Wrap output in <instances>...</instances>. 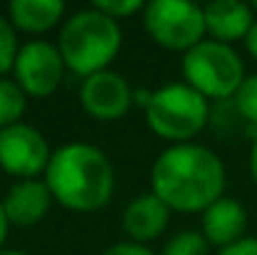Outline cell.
<instances>
[{
  "label": "cell",
  "mask_w": 257,
  "mask_h": 255,
  "mask_svg": "<svg viewBox=\"0 0 257 255\" xmlns=\"http://www.w3.org/2000/svg\"><path fill=\"white\" fill-rule=\"evenodd\" d=\"M225 183L220 155L197 143L165 148L150 170L153 193L177 213H205L225 195Z\"/></svg>",
  "instance_id": "cell-1"
},
{
  "label": "cell",
  "mask_w": 257,
  "mask_h": 255,
  "mask_svg": "<svg viewBox=\"0 0 257 255\" xmlns=\"http://www.w3.org/2000/svg\"><path fill=\"white\" fill-rule=\"evenodd\" d=\"M45 185L63 208L73 213H95L112 200L115 170L105 150L90 143H68L53 150Z\"/></svg>",
  "instance_id": "cell-2"
},
{
  "label": "cell",
  "mask_w": 257,
  "mask_h": 255,
  "mask_svg": "<svg viewBox=\"0 0 257 255\" xmlns=\"http://www.w3.org/2000/svg\"><path fill=\"white\" fill-rule=\"evenodd\" d=\"M122 48V28L97 8H83L73 13L58 35V50L75 75L90 78L117 58Z\"/></svg>",
  "instance_id": "cell-3"
},
{
  "label": "cell",
  "mask_w": 257,
  "mask_h": 255,
  "mask_svg": "<svg viewBox=\"0 0 257 255\" xmlns=\"http://www.w3.org/2000/svg\"><path fill=\"white\" fill-rule=\"evenodd\" d=\"M143 110L150 130L158 138L170 140L172 145L190 143L207 125L210 115L207 98L190 88L185 80L150 90V98Z\"/></svg>",
  "instance_id": "cell-4"
},
{
  "label": "cell",
  "mask_w": 257,
  "mask_h": 255,
  "mask_svg": "<svg viewBox=\"0 0 257 255\" xmlns=\"http://www.w3.org/2000/svg\"><path fill=\"white\" fill-rule=\"evenodd\" d=\"M182 78L205 98H235L245 83V63L232 45L202 40L182 55Z\"/></svg>",
  "instance_id": "cell-5"
},
{
  "label": "cell",
  "mask_w": 257,
  "mask_h": 255,
  "mask_svg": "<svg viewBox=\"0 0 257 255\" xmlns=\"http://www.w3.org/2000/svg\"><path fill=\"white\" fill-rule=\"evenodd\" d=\"M143 28L155 45L185 55L205 40V8L190 0H150L143 10Z\"/></svg>",
  "instance_id": "cell-6"
},
{
  "label": "cell",
  "mask_w": 257,
  "mask_h": 255,
  "mask_svg": "<svg viewBox=\"0 0 257 255\" xmlns=\"http://www.w3.org/2000/svg\"><path fill=\"white\" fill-rule=\"evenodd\" d=\"M53 150L48 145V138L28 125L18 123L0 130V170L20 178V180H35L40 173L50 165Z\"/></svg>",
  "instance_id": "cell-7"
},
{
  "label": "cell",
  "mask_w": 257,
  "mask_h": 255,
  "mask_svg": "<svg viewBox=\"0 0 257 255\" xmlns=\"http://www.w3.org/2000/svg\"><path fill=\"white\" fill-rule=\"evenodd\" d=\"M65 73V60L58 50V45L48 40H30L20 45L13 80L25 90L28 98H48L58 90Z\"/></svg>",
  "instance_id": "cell-8"
},
{
  "label": "cell",
  "mask_w": 257,
  "mask_h": 255,
  "mask_svg": "<svg viewBox=\"0 0 257 255\" xmlns=\"http://www.w3.org/2000/svg\"><path fill=\"white\" fill-rule=\"evenodd\" d=\"M80 103H83L87 115H92L95 120L110 123V120L122 118L133 108L135 90L127 83L125 75L107 68V70H100V73H95V75L83 80Z\"/></svg>",
  "instance_id": "cell-9"
},
{
  "label": "cell",
  "mask_w": 257,
  "mask_h": 255,
  "mask_svg": "<svg viewBox=\"0 0 257 255\" xmlns=\"http://www.w3.org/2000/svg\"><path fill=\"white\" fill-rule=\"evenodd\" d=\"M0 203H3V210H5L10 225L33 228L48 215V210L55 200H53V193L45 185V180L35 178V180L13 183Z\"/></svg>",
  "instance_id": "cell-10"
},
{
  "label": "cell",
  "mask_w": 257,
  "mask_h": 255,
  "mask_svg": "<svg viewBox=\"0 0 257 255\" xmlns=\"http://www.w3.org/2000/svg\"><path fill=\"white\" fill-rule=\"evenodd\" d=\"M168 223H170V208L153 190L135 195L122 213L125 235L130 238V243H140V245L158 240L165 233Z\"/></svg>",
  "instance_id": "cell-11"
},
{
  "label": "cell",
  "mask_w": 257,
  "mask_h": 255,
  "mask_svg": "<svg viewBox=\"0 0 257 255\" xmlns=\"http://www.w3.org/2000/svg\"><path fill=\"white\" fill-rule=\"evenodd\" d=\"M247 230V210L242 208L240 200L222 195L217 203H212L202 213V235L210 245L215 248H230L237 240L245 238Z\"/></svg>",
  "instance_id": "cell-12"
},
{
  "label": "cell",
  "mask_w": 257,
  "mask_h": 255,
  "mask_svg": "<svg viewBox=\"0 0 257 255\" xmlns=\"http://www.w3.org/2000/svg\"><path fill=\"white\" fill-rule=\"evenodd\" d=\"M255 10L247 3L240 0H215L205 5V28L217 43H235L245 40L252 23H255Z\"/></svg>",
  "instance_id": "cell-13"
},
{
  "label": "cell",
  "mask_w": 257,
  "mask_h": 255,
  "mask_svg": "<svg viewBox=\"0 0 257 255\" xmlns=\"http://www.w3.org/2000/svg\"><path fill=\"white\" fill-rule=\"evenodd\" d=\"M65 15V3L60 0H13L8 5V20L23 33H45L55 28Z\"/></svg>",
  "instance_id": "cell-14"
},
{
  "label": "cell",
  "mask_w": 257,
  "mask_h": 255,
  "mask_svg": "<svg viewBox=\"0 0 257 255\" xmlns=\"http://www.w3.org/2000/svg\"><path fill=\"white\" fill-rule=\"evenodd\" d=\"M28 110V95L15 80L0 78V130L23 123Z\"/></svg>",
  "instance_id": "cell-15"
},
{
  "label": "cell",
  "mask_w": 257,
  "mask_h": 255,
  "mask_svg": "<svg viewBox=\"0 0 257 255\" xmlns=\"http://www.w3.org/2000/svg\"><path fill=\"white\" fill-rule=\"evenodd\" d=\"M160 255H210V243L197 230H182L165 243Z\"/></svg>",
  "instance_id": "cell-16"
},
{
  "label": "cell",
  "mask_w": 257,
  "mask_h": 255,
  "mask_svg": "<svg viewBox=\"0 0 257 255\" xmlns=\"http://www.w3.org/2000/svg\"><path fill=\"white\" fill-rule=\"evenodd\" d=\"M18 35L10 20H5V15H0V78H5L13 68H15V58H18Z\"/></svg>",
  "instance_id": "cell-17"
},
{
  "label": "cell",
  "mask_w": 257,
  "mask_h": 255,
  "mask_svg": "<svg viewBox=\"0 0 257 255\" xmlns=\"http://www.w3.org/2000/svg\"><path fill=\"white\" fill-rule=\"evenodd\" d=\"M235 108L237 113L257 128V75H247L240 90L235 93Z\"/></svg>",
  "instance_id": "cell-18"
},
{
  "label": "cell",
  "mask_w": 257,
  "mask_h": 255,
  "mask_svg": "<svg viewBox=\"0 0 257 255\" xmlns=\"http://www.w3.org/2000/svg\"><path fill=\"white\" fill-rule=\"evenodd\" d=\"M92 8H97L100 13L110 15L112 20H122V18H130L135 13H143L145 10V3L140 0H95Z\"/></svg>",
  "instance_id": "cell-19"
},
{
  "label": "cell",
  "mask_w": 257,
  "mask_h": 255,
  "mask_svg": "<svg viewBox=\"0 0 257 255\" xmlns=\"http://www.w3.org/2000/svg\"><path fill=\"white\" fill-rule=\"evenodd\" d=\"M100 255H155L150 248H145V245H140V243H117V245H110L105 253Z\"/></svg>",
  "instance_id": "cell-20"
},
{
  "label": "cell",
  "mask_w": 257,
  "mask_h": 255,
  "mask_svg": "<svg viewBox=\"0 0 257 255\" xmlns=\"http://www.w3.org/2000/svg\"><path fill=\"white\" fill-rule=\"evenodd\" d=\"M217 255H257V238L245 235V238H242V240H237L235 245L222 248Z\"/></svg>",
  "instance_id": "cell-21"
},
{
  "label": "cell",
  "mask_w": 257,
  "mask_h": 255,
  "mask_svg": "<svg viewBox=\"0 0 257 255\" xmlns=\"http://www.w3.org/2000/svg\"><path fill=\"white\" fill-rule=\"evenodd\" d=\"M245 48L257 60V18H255V23H252V28H250V33H247V38H245Z\"/></svg>",
  "instance_id": "cell-22"
},
{
  "label": "cell",
  "mask_w": 257,
  "mask_h": 255,
  "mask_svg": "<svg viewBox=\"0 0 257 255\" xmlns=\"http://www.w3.org/2000/svg\"><path fill=\"white\" fill-rule=\"evenodd\" d=\"M8 230H10V223H8V215H5L3 203H0V253H3V243L8 238Z\"/></svg>",
  "instance_id": "cell-23"
},
{
  "label": "cell",
  "mask_w": 257,
  "mask_h": 255,
  "mask_svg": "<svg viewBox=\"0 0 257 255\" xmlns=\"http://www.w3.org/2000/svg\"><path fill=\"white\" fill-rule=\"evenodd\" d=\"M250 173H252V180L257 183V133L252 140V150H250Z\"/></svg>",
  "instance_id": "cell-24"
},
{
  "label": "cell",
  "mask_w": 257,
  "mask_h": 255,
  "mask_svg": "<svg viewBox=\"0 0 257 255\" xmlns=\"http://www.w3.org/2000/svg\"><path fill=\"white\" fill-rule=\"evenodd\" d=\"M0 255H25V253H20V250H3Z\"/></svg>",
  "instance_id": "cell-25"
},
{
  "label": "cell",
  "mask_w": 257,
  "mask_h": 255,
  "mask_svg": "<svg viewBox=\"0 0 257 255\" xmlns=\"http://www.w3.org/2000/svg\"><path fill=\"white\" fill-rule=\"evenodd\" d=\"M252 10H255V15H257V0H255V3H252Z\"/></svg>",
  "instance_id": "cell-26"
}]
</instances>
